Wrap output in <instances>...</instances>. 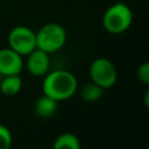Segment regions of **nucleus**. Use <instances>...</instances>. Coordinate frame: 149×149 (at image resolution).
Here are the masks:
<instances>
[{"label":"nucleus","mask_w":149,"mask_h":149,"mask_svg":"<svg viewBox=\"0 0 149 149\" xmlns=\"http://www.w3.org/2000/svg\"><path fill=\"white\" fill-rule=\"evenodd\" d=\"M77 87V78L66 70H56L48 73L42 84L43 94L57 101L71 98L76 93Z\"/></svg>","instance_id":"f257e3e1"},{"label":"nucleus","mask_w":149,"mask_h":149,"mask_svg":"<svg viewBox=\"0 0 149 149\" xmlns=\"http://www.w3.org/2000/svg\"><path fill=\"white\" fill-rule=\"evenodd\" d=\"M133 22V12L125 2H115L111 5L102 15V26L109 34L125 33Z\"/></svg>","instance_id":"f03ea898"},{"label":"nucleus","mask_w":149,"mask_h":149,"mask_svg":"<svg viewBox=\"0 0 149 149\" xmlns=\"http://www.w3.org/2000/svg\"><path fill=\"white\" fill-rule=\"evenodd\" d=\"M36 48L52 54L61 50L66 42L65 29L55 22H49L42 26L36 33Z\"/></svg>","instance_id":"7ed1b4c3"},{"label":"nucleus","mask_w":149,"mask_h":149,"mask_svg":"<svg viewBox=\"0 0 149 149\" xmlns=\"http://www.w3.org/2000/svg\"><path fill=\"white\" fill-rule=\"evenodd\" d=\"M88 72L92 81L99 85L100 87H102L104 90L112 87L118 79V72L115 65L113 64L112 61L105 57L95 58L90 64Z\"/></svg>","instance_id":"20e7f679"},{"label":"nucleus","mask_w":149,"mask_h":149,"mask_svg":"<svg viewBox=\"0 0 149 149\" xmlns=\"http://www.w3.org/2000/svg\"><path fill=\"white\" fill-rule=\"evenodd\" d=\"M8 45L21 56H27L36 48L35 31L27 26L12 28L8 34Z\"/></svg>","instance_id":"39448f33"},{"label":"nucleus","mask_w":149,"mask_h":149,"mask_svg":"<svg viewBox=\"0 0 149 149\" xmlns=\"http://www.w3.org/2000/svg\"><path fill=\"white\" fill-rule=\"evenodd\" d=\"M23 68V59L20 54L13 49L2 48L0 49V74H19Z\"/></svg>","instance_id":"423d86ee"},{"label":"nucleus","mask_w":149,"mask_h":149,"mask_svg":"<svg viewBox=\"0 0 149 149\" xmlns=\"http://www.w3.org/2000/svg\"><path fill=\"white\" fill-rule=\"evenodd\" d=\"M26 66L28 72L34 77H42L47 74L50 66L49 54L38 48H35L27 55Z\"/></svg>","instance_id":"0eeeda50"},{"label":"nucleus","mask_w":149,"mask_h":149,"mask_svg":"<svg viewBox=\"0 0 149 149\" xmlns=\"http://www.w3.org/2000/svg\"><path fill=\"white\" fill-rule=\"evenodd\" d=\"M57 108H58V101L45 94L40 97L34 104V111L36 115L43 119H48L52 116L57 112Z\"/></svg>","instance_id":"6e6552de"},{"label":"nucleus","mask_w":149,"mask_h":149,"mask_svg":"<svg viewBox=\"0 0 149 149\" xmlns=\"http://www.w3.org/2000/svg\"><path fill=\"white\" fill-rule=\"evenodd\" d=\"M22 87V79L19 74H9L3 76L0 83V90L5 95L12 97L20 92Z\"/></svg>","instance_id":"1a4fd4ad"},{"label":"nucleus","mask_w":149,"mask_h":149,"mask_svg":"<svg viewBox=\"0 0 149 149\" xmlns=\"http://www.w3.org/2000/svg\"><path fill=\"white\" fill-rule=\"evenodd\" d=\"M52 149H80V142L74 134L63 133L55 140Z\"/></svg>","instance_id":"9d476101"},{"label":"nucleus","mask_w":149,"mask_h":149,"mask_svg":"<svg viewBox=\"0 0 149 149\" xmlns=\"http://www.w3.org/2000/svg\"><path fill=\"white\" fill-rule=\"evenodd\" d=\"M104 93V88L97 85L95 83H86L81 88H80V97L83 100L86 102H95L98 101Z\"/></svg>","instance_id":"9b49d317"},{"label":"nucleus","mask_w":149,"mask_h":149,"mask_svg":"<svg viewBox=\"0 0 149 149\" xmlns=\"http://www.w3.org/2000/svg\"><path fill=\"white\" fill-rule=\"evenodd\" d=\"M12 146V134L10 130L0 123V149H10Z\"/></svg>","instance_id":"f8f14e48"},{"label":"nucleus","mask_w":149,"mask_h":149,"mask_svg":"<svg viewBox=\"0 0 149 149\" xmlns=\"http://www.w3.org/2000/svg\"><path fill=\"white\" fill-rule=\"evenodd\" d=\"M136 74L141 83H143L144 85H148L149 84V63L143 62L142 64H140L136 70Z\"/></svg>","instance_id":"ddd939ff"}]
</instances>
